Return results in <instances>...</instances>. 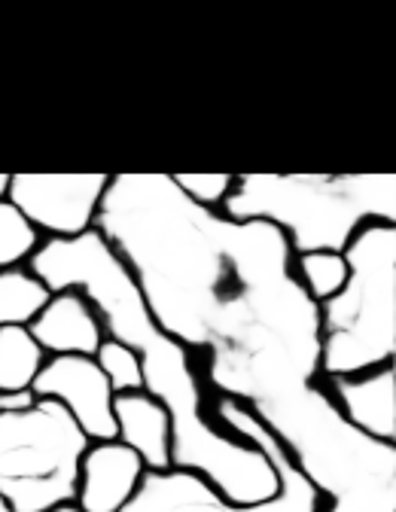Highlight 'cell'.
Here are the masks:
<instances>
[{"mask_svg": "<svg viewBox=\"0 0 396 512\" xmlns=\"http://www.w3.org/2000/svg\"><path fill=\"white\" fill-rule=\"evenodd\" d=\"M95 229L223 400L253 409L320 381L317 305L275 226L195 205L171 174H116Z\"/></svg>", "mask_w": 396, "mask_h": 512, "instance_id": "obj_1", "label": "cell"}, {"mask_svg": "<svg viewBox=\"0 0 396 512\" xmlns=\"http://www.w3.org/2000/svg\"><path fill=\"white\" fill-rule=\"evenodd\" d=\"M49 293H83L104 324V336L138 351L144 394L171 415V467L211 482L229 503H262L278 494V473L256 445L217 424L205 403L195 357L159 330L135 278L98 229L80 238H49L25 263Z\"/></svg>", "mask_w": 396, "mask_h": 512, "instance_id": "obj_2", "label": "cell"}, {"mask_svg": "<svg viewBox=\"0 0 396 512\" xmlns=\"http://www.w3.org/2000/svg\"><path fill=\"white\" fill-rule=\"evenodd\" d=\"M250 412L320 494V512H396V445L348 424L323 384H305Z\"/></svg>", "mask_w": 396, "mask_h": 512, "instance_id": "obj_3", "label": "cell"}, {"mask_svg": "<svg viewBox=\"0 0 396 512\" xmlns=\"http://www.w3.org/2000/svg\"><path fill=\"white\" fill-rule=\"evenodd\" d=\"M223 214L275 226L293 256L345 253L363 226H396V174H235Z\"/></svg>", "mask_w": 396, "mask_h": 512, "instance_id": "obj_4", "label": "cell"}, {"mask_svg": "<svg viewBox=\"0 0 396 512\" xmlns=\"http://www.w3.org/2000/svg\"><path fill=\"white\" fill-rule=\"evenodd\" d=\"M345 260V287L317 305L323 381L396 357V226H363L345 247Z\"/></svg>", "mask_w": 396, "mask_h": 512, "instance_id": "obj_5", "label": "cell"}, {"mask_svg": "<svg viewBox=\"0 0 396 512\" xmlns=\"http://www.w3.org/2000/svg\"><path fill=\"white\" fill-rule=\"evenodd\" d=\"M89 436L55 400L0 415V500L10 512L74 503Z\"/></svg>", "mask_w": 396, "mask_h": 512, "instance_id": "obj_6", "label": "cell"}, {"mask_svg": "<svg viewBox=\"0 0 396 512\" xmlns=\"http://www.w3.org/2000/svg\"><path fill=\"white\" fill-rule=\"evenodd\" d=\"M211 412L220 427H226L238 439L256 445L259 452L269 458V464L278 473V494L262 503H250V506L229 503L202 476L171 467L162 473H144L138 494L131 497L119 512H320L323 509L320 494L302 479V473L284 455L278 439L259 424V418L247 406L220 397Z\"/></svg>", "mask_w": 396, "mask_h": 512, "instance_id": "obj_7", "label": "cell"}, {"mask_svg": "<svg viewBox=\"0 0 396 512\" xmlns=\"http://www.w3.org/2000/svg\"><path fill=\"white\" fill-rule=\"evenodd\" d=\"M110 174H10L7 202L49 238H80L95 229Z\"/></svg>", "mask_w": 396, "mask_h": 512, "instance_id": "obj_8", "label": "cell"}, {"mask_svg": "<svg viewBox=\"0 0 396 512\" xmlns=\"http://www.w3.org/2000/svg\"><path fill=\"white\" fill-rule=\"evenodd\" d=\"M37 400H55L71 412L89 442L116 439L113 421V388L98 369L95 357H49L34 381Z\"/></svg>", "mask_w": 396, "mask_h": 512, "instance_id": "obj_9", "label": "cell"}, {"mask_svg": "<svg viewBox=\"0 0 396 512\" xmlns=\"http://www.w3.org/2000/svg\"><path fill=\"white\" fill-rule=\"evenodd\" d=\"M144 461L119 439L89 442L80 461L77 509L80 512H119L144 482Z\"/></svg>", "mask_w": 396, "mask_h": 512, "instance_id": "obj_10", "label": "cell"}, {"mask_svg": "<svg viewBox=\"0 0 396 512\" xmlns=\"http://www.w3.org/2000/svg\"><path fill=\"white\" fill-rule=\"evenodd\" d=\"M329 397L348 424L378 442H396V366L384 363L357 375L329 378Z\"/></svg>", "mask_w": 396, "mask_h": 512, "instance_id": "obj_11", "label": "cell"}, {"mask_svg": "<svg viewBox=\"0 0 396 512\" xmlns=\"http://www.w3.org/2000/svg\"><path fill=\"white\" fill-rule=\"evenodd\" d=\"M28 333L46 351V357H95L107 339L95 305L77 290L52 293L46 308L31 320Z\"/></svg>", "mask_w": 396, "mask_h": 512, "instance_id": "obj_12", "label": "cell"}, {"mask_svg": "<svg viewBox=\"0 0 396 512\" xmlns=\"http://www.w3.org/2000/svg\"><path fill=\"white\" fill-rule=\"evenodd\" d=\"M113 421L116 439L144 461L147 473L171 470V415L156 397L144 391L116 394Z\"/></svg>", "mask_w": 396, "mask_h": 512, "instance_id": "obj_13", "label": "cell"}, {"mask_svg": "<svg viewBox=\"0 0 396 512\" xmlns=\"http://www.w3.org/2000/svg\"><path fill=\"white\" fill-rule=\"evenodd\" d=\"M46 360L28 327H0V391H31Z\"/></svg>", "mask_w": 396, "mask_h": 512, "instance_id": "obj_14", "label": "cell"}, {"mask_svg": "<svg viewBox=\"0 0 396 512\" xmlns=\"http://www.w3.org/2000/svg\"><path fill=\"white\" fill-rule=\"evenodd\" d=\"M49 296L46 284L28 266L4 269L0 272V327H31Z\"/></svg>", "mask_w": 396, "mask_h": 512, "instance_id": "obj_15", "label": "cell"}, {"mask_svg": "<svg viewBox=\"0 0 396 512\" xmlns=\"http://www.w3.org/2000/svg\"><path fill=\"white\" fill-rule=\"evenodd\" d=\"M293 278L302 287V293L314 305H320L326 299H333L345 287L348 260H345V253H333V250L299 253V256H293Z\"/></svg>", "mask_w": 396, "mask_h": 512, "instance_id": "obj_16", "label": "cell"}, {"mask_svg": "<svg viewBox=\"0 0 396 512\" xmlns=\"http://www.w3.org/2000/svg\"><path fill=\"white\" fill-rule=\"evenodd\" d=\"M43 244L40 232L22 217L13 202H0V272L25 266Z\"/></svg>", "mask_w": 396, "mask_h": 512, "instance_id": "obj_17", "label": "cell"}, {"mask_svg": "<svg viewBox=\"0 0 396 512\" xmlns=\"http://www.w3.org/2000/svg\"><path fill=\"white\" fill-rule=\"evenodd\" d=\"M95 363L104 372V378L110 381L113 394H138V391H144L141 357H138V351H131L128 345L104 339L101 348L95 351Z\"/></svg>", "mask_w": 396, "mask_h": 512, "instance_id": "obj_18", "label": "cell"}, {"mask_svg": "<svg viewBox=\"0 0 396 512\" xmlns=\"http://www.w3.org/2000/svg\"><path fill=\"white\" fill-rule=\"evenodd\" d=\"M171 177L189 202L208 211H223L226 199L235 189V174H171Z\"/></svg>", "mask_w": 396, "mask_h": 512, "instance_id": "obj_19", "label": "cell"}, {"mask_svg": "<svg viewBox=\"0 0 396 512\" xmlns=\"http://www.w3.org/2000/svg\"><path fill=\"white\" fill-rule=\"evenodd\" d=\"M34 403H37L34 391H0V415L31 409Z\"/></svg>", "mask_w": 396, "mask_h": 512, "instance_id": "obj_20", "label": "cell"}, {"mask_svg": "<svg viewBox=\"0 0 396 512\" xmlns=\"http://www.w3.org/2000/svg\"><path fill=\"white\" fill-rule=\"evenodd\" d=\"M7 192H10V174H0V202L7 199Z\"/></svg>", "mask_w": 396, "mask_h": 512, "instance_id": "obj_21", "label": "cell"}, {"mask_svg": "<svg viewBox=\"0 0 396 512\" xmlns=\"http://www.w3.org/2000/svg\"><path fill=\"white\" fill-rule=\"evenodd\" d=\"M49 512H80V509H77V503H61V506H55Z\"/></svg>", "mask_w": 396, "mask_h": 512, "instance_id": "obj_22", "label": "cell"}, {"mask_svg": "<svg viewBox=\"0 0 396 512\" xmlns=\"http://www.w3.org/2000/svg\"><path fill=\"white\" fill-rule=\"evenodd\" d=\"M0 512H10V506H7L4 500H0Z\"/></svg>", "mask_w": 396, "mask_h": 512, "instance_id": "obj_23", "label": "cell"}]
</instances>
